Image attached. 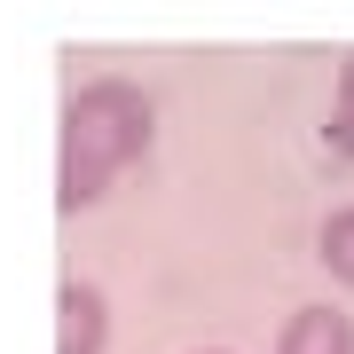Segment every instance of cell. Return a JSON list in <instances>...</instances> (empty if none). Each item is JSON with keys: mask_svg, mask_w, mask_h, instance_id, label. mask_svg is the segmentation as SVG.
Listing matches in <instances>:
<instances>
[{"mask_svg": "<svg viewBox=\"0 0 354 354\" xmlns=\"http://www.w3.org/2000/svg\"><path fill=\"white\" fill-rule=\"evenodd\" d=\"M158 142V102L134 79H87L64 102V127H55V213H87L111 197V181L127 165L150 158Z\"/></svg>", "mask_w": 354, "mask_h": 354, "instance_id": "1", "label": "cell"}, {"mask_svg": "<svg viewBox=\"0 0 354 354\" xmlns=\"http://www.w3.org/2000/svg\"><path fill=\"white\" fill-rule=\"evenodd\" d=\"M111 346V299L87 276L55 283V354H102Z\"/></svg>", "mask_w": 354, "mask_h": 354, "instance_id": "2", "label": "cell"}, {"mask_svg": "<svg viewBox=\"0 0 354 354\" xmlns=\"http://www.w3.org/2000/svg\"><path fill=\"white\" fill-rule=\"evenodd\" d=\"M276 354H354V323H346L330 299H307V307H291V315H283Z\"/></svg>", "mask_w": 354, "mask_h": 354, "instance_id": "3", "label": "cell"}, {"mask_svg": "<svg viewBox=\"0 0 354 354\" xmlns=\"http://www.w3.org/2000/svg\"><path fill=\"white\" fill-rule=\"evenodd\" d=\"M323 150H330V165H354V48L339 55V79H330V118H323Z\"/></svg>", "mask_w": 354, "mask_h": 354, "instance_id": "4", "label": "cell"}, {"mask_svg": "<svg viewBox=\"0 0 354 354\" xmlns=\"http://www.w3.org/2000/svg\"><path fill=\"white\" fill-rule=\"evenodd\" d=\"M315 252H323V268L339 276L346 291H354V205H339V213L323 221V236H315Z\"/></svg>", "mask_w": 354, "mask_h": 354, "instance_id": "5", "label": "cell"}, {"mask_svg": "<svg viewBox=\"0 0 354 354\" xmlns=\"http://www.w3.org/2000/svg\"><path fill=\"white\" fill-rule=\"evenodd\" d=\"M205 354H221V346H205Z\"/></svg>", "mask_w": 354, "mask_h": 354, "instance_id": "6", "label": "cell"}]
</instances>
